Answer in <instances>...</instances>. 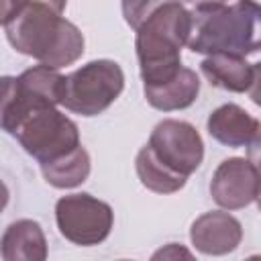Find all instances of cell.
<instances>
[{
	"instance_id": "cell-1",
	"label": "cell",
	"mask_w": 261,
	"mask_h": 261,
	"mask_svg": "<svg viewBox=\"0 0 261 261\" xmlns=\"http://www.w3.org/2000/svg\"><path fill=\"white\" fill-rule=\"evenodd\" d=\"M204 159V141L186 120L163 118L151 130L149 143L137 153L135 169L141 184L155 194L179 192Z\"/></svg>"
},
{
	"instance_id": "cell-2",
	"label": "cell",
	"mask_w": 261,
	"mask_h": 261,
	"mask_svg": "<svg viewBox=\"0 0 261 261\" xmlns=\"http://www.w3.org/2000/svg\"><path fill=\"white\" fill-rule=\"evenodd\" d=\"M41 0H27L22 10L4 27L8 43L22 55L49 67L75 63L84 55L82 31Z\"/></svg>"
},
{
	"instance_id": "cell-3",
	"label": "cell",
	"mask_w": 261,
	"mask_h": 261,
	"mask_svg": "<svg viewBox=\"0 0 261 261\" xmlns=\"http://www.w3.org/2000/svg\"><path fill=\"white\" fill-rule=\"evenodd\" d=\"M259 18L261 8L255 0H237L226 6L198 4L190 10V35L188 47L194 53H228V55H253L259 49Z\"/></svg>"
},
{
	"instance_id": "cell-4",
	"label": "cell",
	"mask_w": 261,
	"mask_h": 261,
	"mask_svg": "<svg viewBox=\"0 0 261 261\" xmlns=\"http://www.w3.org/2000/svg\"><path fill=\"white\" fill-rule=\"evenodd\" d=\"M190 10L171 0L153 10L137 29L135 51L143 86L159 84L181 67V47L190 35Z\"/></svg>"
},
{
	"instance_id": "cell-5",
	"label": "cell",
	"mask_w": 261,
	"mask_h": 261,
	"mask_svg": "<svg viewBox=\"0 0 261 261\" xmlns=\"http://www.w3.org/2000/svg\"><path fill=\"white\" fill-rule=\"evenodd\" d=\"M124 90V71L112 59H94L63 80L59 104L80 116L104 112Z\"/></svg>"
},
{
	"instance_id": "cell-6",
	"label": "cell",
	"mask_w": 261,
	"mask_h": 261,
	"mask_svg": "<svg viewBox=\"0 0 261 261\" xmlns=\"http://www.w3.org/2000/svg\"><path fill=\"white\" fill-rule=\"evenodd\" d=\"M12 137H16L20 147L33 159H37L39 165L55 161L82 145L77 124L55 106H39L29 110L27 116L16 124Z\"/></svg>"
},
{
	"instance_id": "cell-7",
	"label": "cell",
	"mask_w": 261,
	"mask_h": 261,
	"mask_svg": "<svg viewBox=\"0 0 261 261\" xmlns=\"http://www.w3.org/2000/svg\"><path fill=\"white\" fill-rule=\"evenodd\" d=\"M55 222L69 243L80 247H94L108 239L114 212L110 204L92 194H67L55 204Z\"/></svg>"
},
{
	"instance_id": "cell-8",
	"label": "cell",
	"mask_w": 261,
	"mask_h": 261,
	"mask_svg": "<svg viewBox=\"0 0 261 261\" xmlns=\"http://www.w3.org/2000/svg\"><path fill=\"white\" fill-rule=\"evenodd\" d=\"M212 200L224 210H241L259 198V169L257 163L245 157L224 159L210 181Z\"/></svg>"
},
{
	"instance_id": "cell-9",
	"label": "cell",
	"mask_w": 261,
	"mask_h": 261,
	"mask_svg": "<svg viewBox=\"0 0 261 261\" xmlns=\"http://www.w3.org/2000/svg\"><path fill=\"white\" fill-rule=\"evenodd\" d=\"M190 241L204 255H228L243 241L241 222L222 210L204 212L190 226Z\"/></svg>"
},
{
	"instance_id": "cell-10",
	"label": "cell",
	"mask_w": 261,
	"mask_h": 261,
	"mask_svg": "<svg viewBox=\"0 0 261 261\" xmlns=\"http://www.w3.org/2000/svg\"><path fill=\"white\" fill-rule=\"evenodd\" d=\"M200 69L210 86L237 92V94H251L257 102L255 88L259 84V63H249L241 55H228V53H212L202 63Z\"/></svg>"
},
{
	"instance_id": "cell-11",
	"label": "cell",
	"mask_w": 261,
	"mask_h": 261,
	"mask_svg": "<svg viewBox=\"0 0 261 261\" xmlns=\"http://www.w3.org/2000/svg\"><path fill=\"white\" fill-rule=\"evenodd\" d=\"M206 128L214 141L232 149L259 145V120L232 102L212 110L206 120Z\"/></svg>"
},
{
	"instance_id": "cell-12",
	"label": "cell",
	"mask_w": 261,
	"mask_h": 261,
	"mask_svg": "<svg viewBox=\"0 0 261 261\" xmlns=\"http://www.w3.org/2000/svg\"><path fill=\"white\" fill-rule=\"evenodd\" d=\"M147 102L161 112H173V110H184L192 106L200 94V77L196 75L194 69L190 67H179L171 77L143 86Z\"/></svg>"
},
{
	"instance_id": "cell-13",
	"label": "cell",
	"mask_w": 261,
	"mask_h": 261,
	"mask_svg": "<svg viewBox=\"0 0 261 261\" xmlns=\"http://www.w3.org/2000/svg\"><path fill=\"white\" fill-rule=\"evenodd\" d=\"M0 257L4 261H45L47 239L41 224L31 218L8 224L0 239Z\"/></svg>"
},
{
	"instance_id": "cell-14",
	"label": "cell",
	"mask_w": 261,
	"mask_h": 261,
	"mask_svg": "<svg viewBox=\"0 0 261 261\" xmlns=\"http://www.w3.org/2000/svg\"><path fill=\"white\" fill-rule=\"evenodd\" d=\"M90 167V153L86 151V147L77 145L63 157L49 163H41V173L49 186L57 190H69L88 179Z\"/></svg>"
},
{
	"instance_id": "cell-15",
	"label": "cell",
	"mask_w": 261,
	"mask_h": 261,
	"mask_svg": "<svg viewBox=\"0 0 261 261\" xmlns=\"http://www.w3.org/2000/svg\"><path fill=\"white\" fill-rule=\"evenodd\" d=\"M29 110H33V106L22 96L18 77L0 75V128L12 135Z\"/></svg>"
},
{
	"instance_id": "cell-16",
	"label": "cell",
	"mask_w": 261,
	"mask_h": 261,
	"mask_svg": "<svg viewBox=\"0 0 261 261\" xmlns=\"http://www.w3.org/2000/svg\"><path fill=\"white\" fill-rule=\"evenodd\" d=\"M165 2H171V0H122V16L126 24L137 31L141 22Z\"/></svg>"
},
{
	"instance_id": "cell-17",
	"label": "cell",
	"mask_w": 261,
	"mask_h": 261,
	"mask_svg": "<svg viewBox=\"0 0 261 261\" xmlns=\"http://www.w3.org/2000/svg\"><path fill=\"white\" fill-rule=\"evenodd\" d=\"M27 4V0H0V24L6 27Z\"/></svg>"
},
{
	"instance_id": "cell-18",
	"label": "cell",
	"mask_w": 261,
	"mask_h": 261,
	"mask_svg": "<svg viewBox=\"0 0 261 261\" xmlns=\"http://www.w3.org/2000/svg\"><path fill=\"white\" fill-rule=\"evenodd\" d=\"M8 198H10V192H8V186L0 179V212L6 208V204H8Z\"/></svg>"
},
{
	"instance_id": "cell-19",
	"label": "cell",
	"mask_w": 261,
	"mask_h": 261,
	"mask_svg": "<svg viewBox=\"0 0 261 261\" xmlns=\"http://www.w3.org/2000/svg\"><path fill=\"white\" fill-rule=\"evenodd\" d=\"M184 2H192V4H216V2H226V0H184Z\"/></svg>"
}]
</instances>
